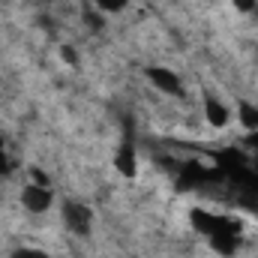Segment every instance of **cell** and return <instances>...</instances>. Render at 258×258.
<instances>
[{
	"instance_id": "cell-1",
	"label": "cell",
	"mask_w": 258,
	"mask_h": 258,
	"mask_svg": "<svg viewBox=\"0 0 258 258\" xmlns=\"http://www.w3.org/2000/svg\"><path fill=\"white\" fill-rule=\"evenodd\" d=\"M63 225L72 234H87L90 231V207L81 201H66L63 204Z\"/></svg>"
},
{
	"instance_id": "cell-2",
	"label": "cell",
	"mask_w": 258,
	"mask_h": 258,
	"mask_svg": "<svg viewBox=\"0 0 258 258\" xmlns=\"http://www.w3.org/2000/svg\"><path fill=\"white\" fill-rule=\"evenodd\" d=\"M21 204H24V210H30V213H45V210L51 207V189L30 183V186H24V192H21Z\"/></svg>"
},
{
	"instance_id": "cell-3",
	"label": "cell",
	"mask_w": 258,
	"mask_h": 258,
	"mask_svg": "<svg viewBox=\"0 0 258 258\" xmlns=\"http://www.w3.org/2000/svg\"><path fill=\"white\" fill-rule=\"evenodd\" d=\"M204 120H207V126L210 129H225L228 126V120H231L228 105H225L222 99L207 96V99H204Z\"/></svg>"
},
{
	"instance_id": "cell-4",
	"label": "cell",
	"mask_w": 258,
	"mask_h": 258,
	"mask_svg": "<svg viewBox=\"0 0 258 258\" xmlns=\"http://www.w3.org/2000/svg\"><path fill=\"white\" fill-rule=\"evenodd\" d=\"M150 81H153L156 90H162V93H168V96H177V93H180V78H177V72H171V69L153 66V69H150Z\"/></svg>"
},
{
	"instance_id": "cell-5",
	"label": "cell",
	"mask_w": 258,
	"mask_h": 258,
	"mask_svg": "<svg viewBox=\"0 0 258 258\" xmlns=\"http://www.w3.org/2000/svg\"><path fill=\"white\" fill-rule=\"evenodd\" d=\"M240 126L243 129H249V132H255L258 129V108L255 105H240Z\"/></svg>"
},
{
	"instance_id": "cell-6",
	"label": "cell",
	"mask_w": 258,
	"mask_h": 258,
	"mask_svg": "<svg viewBox=\"0 0 258 258\" xmlns=\"http://www.w3.org/2000/svg\"><path fill=\"white\" fill-rule=\"evenodd\" d=\"M234 3V9H240V12H252L258 6V0H231Z\"/></svg>"
}]
</instances>
